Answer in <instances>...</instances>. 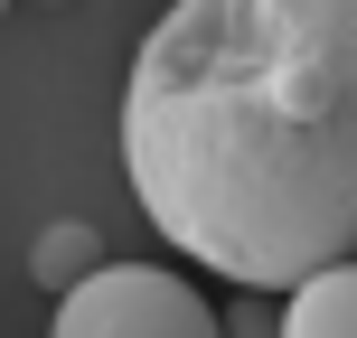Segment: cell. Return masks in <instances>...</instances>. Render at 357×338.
<instances>
[{
	"instance_id": "obj_1",
	"label": "cell",
	"mask_w": 357,
	"mask_h": 338,
	"mask_svg": "<svg viewBox=\"0 0 357 338\" xmlns=\"http://www.w3.org/2000/svg\"><path fill=\"white\" fill-rule=\"evenodd\" d=\"M123 178L235 291L357 263V0H169L123 75Z\"/></svg>"
},
{
	"instance_id": "obj_2",
	"label": "cell",
	"mask_w": 357,
	"mask_h": 338,
	"mask_svg": "<svg viewBox=\"0 0 357 338\" xmlns=\"http://www.w3.org/2000/svg\"><path fill=\"white\" fill-rule=\"evenodd\" d=\"M47 338H216V301L169 263H104L56 291Z\"/></svg>"
},
{
	"instance_id": "obj_3",
	"label": "cell",
	"mask_w": 357,
	"mask_h": 338,
	"mask_svg": "<svg viewBox=\"0 0 357 338\" xmlns=\"http://www.w3.org/2000/svg\"><path fill=\"white\" fill-rule=\"evenodd\" d=\"M282 338H357V263H329L282 291Z\"/></svg>"
},
{
	"instance_id": "obj_4",
	"label": "cell",
	"mask_w": 357,
	"mask_h": 338,
	"mask_svg": "<svg viewBox=\"0 0 357 338\" xmlns=\"http://www.w3.org/2000/svg\"><path fill=\"white\" fill-rule=\"evenodd\" d=\"M85 272H104V235H94L85 216H56V226L29 245V282L38 291H75Z\"/></svg>"
},
{
	"instance_id": "obj_5",
	"label": "cell",
	"mask_w": 357,
	"mask_h": 338,
	"mask_svg": "<svg viewBox=\"0 0 357 338\" xmlns=\"http://www.w3.org/2000/svg\"><path fill=\"white\" fill-rule=\"evenodd\" d=\"M216 338H282V301L273 291H245L235 310H216Z\"/></svg>"
},
{
	"instance_id": "obj_6",
	"label": "cell",
	"mask_w": 357,
	"mask_h": 338,
	"mask_svg": "<svg viewBox=\"0 0 357 338\" xmlns=\"http://www.w3.org/2000/svg\"><path fill=\"white\" fill-rule=\"evenodd\" d=\"M0 10H10V0H0Z\"/></svg>"
}]
</instances>
